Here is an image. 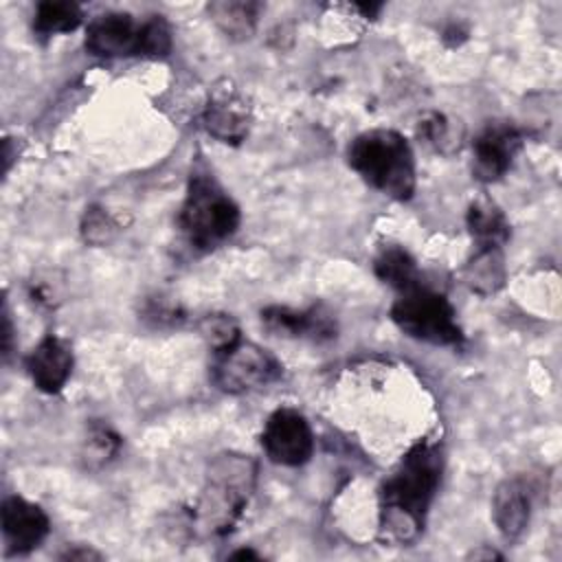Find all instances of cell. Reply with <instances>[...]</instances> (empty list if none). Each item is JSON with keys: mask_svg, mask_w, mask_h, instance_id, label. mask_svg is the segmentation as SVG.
Wrapping results in <instances>:
<instances>
[{"mask_svg": "<svg viewBox=\"0 0 562 562\" xmlns=\"http://www.w3.org/2000/svg\"><path fill=\"white\" fill-rule=\"evenodd\" d=\"M522 145V132L509 123H490L472 143V171L481 182L501 180Z\"/></svg>", "mask_w": 562, "mask_h": 562, "instance_id": "9", "label": "cell"}, {"mask_svg": "<svg viewBox=\"0 0 562 562\" xmlns=\"http://www.w3.org/2000/svg\"><path fill=\"white\" fill-rule=\"evenodd\" d=\"M349 167L375 191L408 200L415 191V156L408 140L393 130H369L347 147Z\"/></svg>", "mask_w": 562, "mask_h": 562, "instance_id": "3", "label": "cell"}, {"mask_svg": "<svg viewBox=\"0 0 562 562\" xmlns=\"http://www.w3.org/2000/svg\"><path fill=\"white\" fill-rule=\"evenodd\" d=\"M202 123L209 134L222 143H239L248 132V112L237 92L226 83V88L215 90L209 101Z\"/></svg>", "mask_w": 562, "mask_h": 562, "instance_id": "14", "label": "cell"}, {"mask_svg": "<svg viewBox=\"0 0 562 562\" xmlns=\"http://www.w3.org/2000/svg\"><path fill=\"white\" fill-rule=\"evenodd\" d=\"M375 277L397 292L419 285V270L415 259L400 246H384L373 261Z\"/></svg>", "mask_w": 562, "mask_h": 562, "instance_id": "17", "label": "cell"}, {"mask_svg": "<svg viewBox=\"0 0 562 562\" xmlns=\"http://www.w3.org/2000/svg\"><path fill=\"white\" fill-rule=\"evenodd\" d=\"M391 318L415 340L437 347H461L465 342V334L457 323L452 303L441 292L424 285L400 292L391 305Z\"/></svg>", "mask_w": 562, "mask_h": 562, "instance_id": "6", "label": "cell"}, {"mask_svg": "<svg viewBox=\"0 0 562 562\" xmlns=\"http://www.w3.org/2000/svg\"><path fill=\"white\" fill-rule=\"evenodd\" d=\"M257 465L248 454H217L206 470L193 520L211 536H224L239 520L255 490Z\"/></svg>", "mask_w": 562, "mask_h": 562, "instance_id": "2", "label": "cell"}, {"mask_svg": "<svg viewBox=\"0 0 562 562\" xmlns=\"http://www.w3.org/2000/svg\"><path fill=\"white\" fill-rule=\"evenodd\" d=\"M419 134L432 143L437 149H446V143H450V123L443 114L432 112L424 121H419Z\"/></svg>", "mask_w": 562, "mask_h": 562, "instance_id": "23", "label": "cell"}, {"mask_svg": "<svg viewBox=\"0 0 562 562\" xmlns=\"http://www.w3.org/2000/svg\"><path fill=\"white\" fill-rule=\"evenodd\" d=\"M261 325L281 338H301L312 342H327L336 338V321L329 312L314 305L307 310H292L285 305H270L261 310Z\"/></svg>", "mask_w": 562, "mask_h": 562, "instance_id": "11", "label": "cell"}, {"mask_svg": "<svg viewBox=\"0 0 562 562\" xmlns=\"http://www.w3.org/2000/svg\"><path fill=\"white\" fill-rule=\"evenodd\" d=\"M261 448L272 463L299 468L314 452L312 426L296 408H277L261 430Z\"/></svg>", "mask_w": 562, "mask_h": 562, "instance_id": "8", "label": "cell"}, {"mask_svg": "<svg viewBox=\"0 0 562 562\" xmlns=\"http://www.w3.org/2000/svg\"><path fill=\"white\" fill-rule=\"evenodd\" d=\"M0 516L4 549L11 555L33 551L50 531V520L46 512L22 496H7L2 501Z\"/></svg>", "mask_w": 562, "mask_h": 562, "instance_id": "10", "label": "cell"}, {"mask_svg": "<svg viewBox=\"0 0 562 562\" xmlns=\"http://www.w3.org/2000/svg\"><path fill=\"white\" fill-rule=\"evenodd\" d=\"M463 279L470 290L479 294H492L505 283V259L503 248H476L474 257L463 268Z\"/></svg>", "mask_w": 562, "mask_h": 562, "instance_id": "16", "label": "cell"}, {"mask_svg": "<svg viewBox=\"0 0 562 562\" xmlns=\"http://www.w3.org/2000/svg\"><path fill=\"white\" fill-rule=\"evenodd\" d=\"M470 558H474V560H479V558H487V560H492V558H501L496 551H492V549H481V551H472L470 553Z\"/></svg>", "mask_w": 562, "mask_h": 562, "instance_id": "26", "label": "cell"}, {"mask_svg": "<svg viewBox=\"0 0 562 562\" xmlns=\"http://www.w3.org/2000/svg\"><path fill=\"white\" fill-rule=\"evenodd\" d=\"M81 7L75 2H40L33 15V31L40 37H53L57 33H70L81 24Z\"/></svg>", "mask_w": 562, "mask_h": 562, "instance_id": "19", "label": "cell"}, {"mask_svg": "<svg viewBox=\"0 0 562 562\" xmlns=\"http://www.w3.org/2000/svg\"><path fill=\"white\" fill-rule=\"evenodd\" d=\"M86 50L94 57H165L171 29L162 15L136 22L130 13H101L86 29Z\"/></svg>", "mask_w": 562, "mask_h": 562, "instance_id": "5", "label": "cell"}, {"mask_svg": "<svg viewBox=\"0 0 562 562\" xmlns=\"http://www.w3.org/2000/svg\"><path fill=\"white\" fill-rule=\"evenodd\" d=\"M529 514H531L529 485L520 476L505 479L496 487L492 498V516L501 536L505 540H516L525 531L529 522Z\"/></svg>", "mask_w": 562, "mask_h": 562, "instance_id": "13", "label": "cell"}, {"mask_svg": "<svg viewBox=\"0 0 562 562\" xmlns=\"http://www.w3.org/2000/svg\"><path fill=\"white\" fill-rule=\"evenodd\" d=\"M443 450L435 441L415 443L380 487V536L408 544L422 529L439 490Z\"/></svg>", "mask_w": 562, "mask_h": 562, "instance_id": "1", "label": "cell"}, {"mask_svg": "<svg viewBox=\"0 0 562 562\" xmlns=\"http://www.w3.org/2000/svg\"><path fill=\"white\" fill-rule=\"evenodd\" d=\"M33 384L53 395L59 393L72 373V351L59 336H44L24 360Z\"/></svg>", "mask_w": 562, "mask_h": 562, "instance_id": "12", "label": "cell"}, {"mask_svg": "<svg viewBox=\"0 0 562 562\" xmlns=\"http://www.w3.org/2000/svg\"><path fill=\"white\" fill-rule=\"evenodd\" d=\"M121 448V437L103 424H90L88 437H86V448H83V459L88 465L99 468L108 463Z\"/></svg>", "mask_w": 562, "mask_h": 562, "instance_id": "20", "label": "cell"}, {"mask_svg": "<svg viewBox=\"0 0 562 562\" xmlns=\"http://www.w3.org/2000/svg\"><path fill=\"white\" fill-rule=\"evenodd\" d=\"M279 378V360L255 342L237 340L233 347L215 353L213 382L226 393H250L272 384Z\"/></svg>", "mask_w": 562, "mask_h": 562, "instance_id": "7", "label": "cell"}, {"mask_svg": "<svg viewBox=\"0 0 562 562\" xmlns=\"http://www.w3.org/2000/svg\"><path fill=\"white\" fill-rule=\"evenodd\" d=\"M200 334L209 342V347L217 353L228 347H233L237 340H241L239 325L228 314H209L200 321Z\"/></svg>", "mask_w": 562, "mask_h": 562, "instance_id": "21", "label": "cell"}, {"mask_svg": "<svg viewBox=\"0 0 562 562\" xmlns=\"http://www.w3.org/2000/svg\"><path fill=\"white\" fill-rule=\"evenodd\" d=\"M257 2H244V0H222L211 2L209 13L213 22L226 33L231 40H248L257 26L259 15Z\"/></svg>", "mask_w": 562, "mask_h": 562, "instance_id": "18", "label": "cell"}, {"mask_svg": "<svg viewBox=\"0 0 562 562\" xmlns=\"http://www.w3.org/2000/svg\"><path fill=\"white\" fill-rule=\"evenodd\" d=\"M465 222L476 248H503V244L509 239V222L490 198L474 200L468 206Z\"/></svg>", "mask_w": 562, "mask_h": 562, "instance_id": "15", "label": "cell"}, {"mask_svg": "<svg viewBox=\"0 0 562 562\" xmlns=\"http://www.w3.org/2000/svg\"><path fill=\"white\" fill-rule=\"evenodd\" d=\"M61 560H101V553L88 547H68L66 553H61Z\"/></svg>", "mask_w": 562, "mask_h": 562, "instance_id": "24", "label": "cell"}, {"mask_svg": "<svg viewBox=\"0 0 562 562\" xmlns=\"http://www.w3.org/2000/svg\"><path fill=\"white\" fill-rule=\"evenodd\" d=\"M11 338H13V329H11V318L9 312L4 310V327H2V342H4V356L11 353Z\"/></svg>", "mask_w": 562, "mask_h": 562, "instance_id": "25", "label": "cell"}, {"mask_svg": "<svg viewBox=\"0 0 562 562\" xmlns=\"http://www.w3.org/2000/svg\"><path fill=\"white\" fill-rule=\"evenodd\" d=\"M114 233H116V224L103 209H99V206L86 209L83 220H81V235L88 244L103 246L114 237Z\"/></svg>", "mask_w": 562, "mask_h": 562, "instance_id": "22", "label": "cell"}, {"mask_svg": "<svg viewBox=\"0 0 562 562\" xmlns=\"http://www.w3.org/2000/svg\"><path fill=\"white\" fill-rule=\"evenodd\" d=\"M241 213L235 200L206 171L193 169L178 213V226L187 244L195 250H213L235 235Z\"/></svg>", "mask_w": 562, "mask_h": 562, "instance_id": "4", "label": "cell"}, {"mask_svg": "<svg viewBox=\"0 0 562 562\" xmlns=\"http://www.w3.org/2000/svg\"><path fill=\"white\" fill-rule=\"evenodd\" d=\"M231 558H259V555L255 551H250V549H241V551L231 553Z\"/></svg>", "mask_w": 562, "mask_h": 562, "instance_id": "27", "label": "cell"}]
</instances>
